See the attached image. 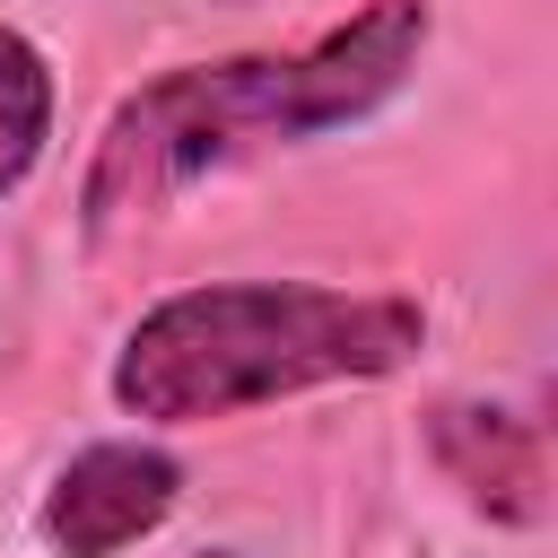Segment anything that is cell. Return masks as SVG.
I'll use <instances>...</instances> for the list:
<instances>
[{"instance_id": "cell-5", "label": "cell", "mask_w": 558, "mask_h": 558, "mask_svg": "<svg viewBox=\"0 0 558 558\" xmlns=\"http://www.w3.org/2000/svg\"><path fill=\"white\" fill-rule=\"evenodd\" d=\"M44 140H52V70L17 26H0V201L35 174Z\"/></svg>"}, {"instance_id": "cell-3", "label": "cell", "mask_w": 558, "mask_h": 558, "mask_svg": "<svg viewBox=\"0 0 558 558\" xmlns=\"http://www.w3.org/2000/svg\"><path fill=\"white\" fill-rule=\"evenodd\" d=\"M183 497V462L166 445L140 436H105L87 453H70L44 488V541L61 558H113L131 541H148Z\"/></svg>"}, {"instance_id": "cell-6", "label": "cell", "mask_w": 558, "mask_h": 558, "mask_svg": "<svg viewBox=\"0 0 558 558\" xmlns=\"http://www.w3.org/2000/svg\"><path fill=\"white\" fill-rule=\"evenodd\" d=\"M201 558H235V549H201Z\"/></svg>"}, {"instance_id": "cell-1", "label": "cell", "mask_w": 558, "mask_h": 558, "mask_svg": "<svg viewBox=\"0 0 558 558\" xmlns=\"http://www.w3.org/2000/svg\"><path fill=\"white\" fill-rule=\"evenodd\" d=\"M427 0H366L349 26L314 35L305 52H235V61H183L148 87H131L96 140L87 166V227H122L192 192L201 174L296 148L314 131L366 122L427 52Z\"/></svg>"}, {"instance_id": "cell-2", "label": "cell", "mask_w": 558, "mask_h": 558, "mask_svg": "<svg viewBox=\"0 0 558 558\" xmlns=\"http://www.w3.org/2000/svg\"><path fill=\"white\" fill-rule=\"evenodd\" d=\"M418 340H427V314L410 296L323 288V279H218L131 323L113 357V401L157 427H201L288 392L375 384L410 366Z\"/></svg>"}, {"instance_id": "cell-4", "label": "cell", "mask_w": 558, "mask_h": 558, "mask_svg": "<svg viewBox=\"0 0 558 558\" xmlns=\"http://www.w3.org/2000/svg\"><path fill=\"white\" fill-rule=\"evenodd\" d=\"M436 462L453 471V488L480 514H497V523L541 514V436H532V418L453 401V410H436Z\"/></svg>"}]
</instances>
